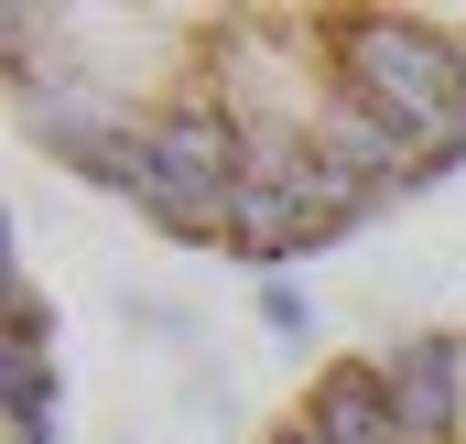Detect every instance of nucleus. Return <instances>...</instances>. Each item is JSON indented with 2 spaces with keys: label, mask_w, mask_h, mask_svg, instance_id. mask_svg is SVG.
Returning a JSON list of instances; mask_svg holds the SVG:
<instances>
[{
  "label": "nucleus",
  "mask_w": 466,
  "mask_h": 444,
  "mask_svg": "<svg viewBox=\"0 0 466 444\" xmlns=\"http://www.w3.org/2000/svg\"><path fill=\"white\" fill-rule=\"evenodd\" d=\"M44 163L185 249L282 271L466 163V11H0Z\"/></svg>",
  "instance_id": "f257e3e1"
},
{
  "label": "nucleus",
  "mask_w": 466,
  "mask_h": 444,
  "mask_svg": "<svg viewBox=\"0 0 466 444\" xmlns=\"http://www.w3.org/2000/svg\"><path fill=\"white\" fill-rule=\"evenodd\" d=\"M260 444H466V326L326 358Z\"/></svg>",
  "instance_id": "f03ea898"
},
{
  "label": "nucleus",
  "mask_w": 466,
  "mask_h": 444,
  "mask_svg": "<svg viewBox=\"0 0 466 444\" xmlns=\"http://www.w3.org/2000/svg\"><path fill=\"white\" fill-rule=\"evenodd\" d=\"M11 444H55V326L33 282H11Z\"/></svg>",
  "instance_id": "7ed1b4c3"
},
{
  "label": "nucleus",
  "mask_w": 466,
  "mask_h": 444,
  "mask_svg": "<svg viewBox=\"0 0 466 444\" xmlns=\"http://www.w3.org/2000/svg\"><path fill=\"white\" fill-rule=\"evenodd\" d=\"M260 326H271V336H304V304H293L282 282H260Z\"/></svg>",
  "instance_id": "20e7f679"
}]
</instances>
